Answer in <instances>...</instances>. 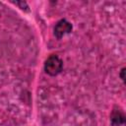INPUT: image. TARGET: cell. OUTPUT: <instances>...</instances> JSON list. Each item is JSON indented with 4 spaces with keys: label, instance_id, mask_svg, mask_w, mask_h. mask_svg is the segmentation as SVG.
Wrapping results in <instances>:
<instances>
[{
    "label": "cell",
    "instance_id": "obj_1",
    "mask_svg": "<svg viewBox=\"0 0 126 126\" xmlns=\"http://www.w3.org/2000/svg\"><path fill=\"white\" fill-rule=\"evenodd\" d=\"M63 69V61L55 54H51L44 62V71L49 76H57Z\"/></svg>",
    "mask_w": 126,
    "mask_h": 126
},
{
    "label": "cell",
    "instance_id": "obj_2",
    "mask_svg": "<svg viewBox=\"0 0 126 126\" xmlns=\"http://www.w3.org/2000/svg\"><path fill=\"white\" fill-rule=\"evenodd\" d=\"M72 29H73V26L70 22H68L66 19H61L55 24L53 28V33L56 38L60 39L65 34L70 33L72 32Z\"/></svg>",
    "mask_w": 126,
    "mask_h": 126
},
{
    "label": "cell",
    "instance_id": "obj_3",
    "mask_svg": "<svg viewBox=\"0 0 126 126\" xmlns=\"http://www.w3.org/2000/svg\"><path fill=\"white\" fill-rule=\"evenodd\" d=\"M110 121L112 126H122L125 123V114L123 110L118 106L115 105L112 108L111 114H110Z\"/></svg>",
    "mask_w": 126,
    "mask_h": 126
},
{
    "label": "cell",
    "instance_id": "obj_4",
    "mask_svg": "<svg viewBox=\"0 0 126 126\" xmlns=\"http://www.w3.org/2000/svg\"><path fill=\"white\" fill-rule=\"evenodd\" d=\"M15 5H17V6H19V8L20 9H22V10H24V11H29V5H28V3L27 2H25V1H16V2H13Z\"/></svg>",
    "mask_w": 126,
    "mask_h": 126
},
{
    "label": "cell",
    "instance_id": "obj_5",
    "mask_svg": "<svg viewBox=\"0 0 126 126\" xmlns=\"http://www.w3.org/2000/svg\"><path fill=\"white\" fill-rule=\"evenodd\" d=\"M126 69L123 67L122 69H121V71H120V73H119V76H120V78H121V80L123 81V82H125V71Z\"/></svg>",
    "mask_w": 126,
    "mask_h": 126
}]
</instances>
